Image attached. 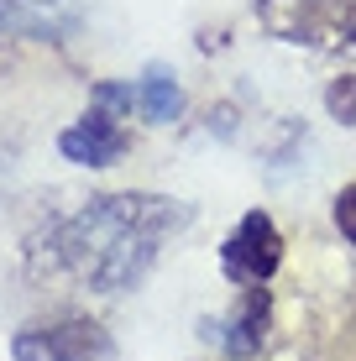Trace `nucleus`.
I'll return each mask as SVG.
<instances>
[{
    "label": "nucleus",
    "mask_w": 356,
    "mask_h": 361,
    "mask_svg": "<svg viewBox=\"0 0 356 361\" xmlns=\"http://www.w3.org/2000/svg\"><path fill=\"white\" fill-rule=\"evenodd\" d=\"M58 0H0V21H27V11H47Z\"/></svg>",
    "instance_id": "11"
},
{
    "label": "nucleus",
    "mask_w": 356,
    "mask_h": 361,
    "mask_svg": "<svg viewBox=\"0 0 356 361\" xmlns=\"http://www.w3.org/2000/svg\"><path fill=\"white\" fill-rule=\"evenodd\" d=\"M137 105L147 110L152 126H168V121H178V110H183V90L173 84L168 68H147V79L137 84Z\"/></svg>",
    "instance_id": "7"
},
{
    "label": "nucleus",
    "mask_w": 356,
    "mask_h": 361,
    "mask_svg": "<svg viewBox=\"0 0 356 361\" xmlns=\"http://www.w3.org/2000/svg\"><path fill=\"white\" fill-rule=\"evenodd\" d=\"M189 226V204L163 194H105L90 199L79 215L58 220L37 241L32 262L53 267L63 278L84 283L94 293H121L142 283V272L157 262L163 241Z\"/></svg>",
    "instance_id": "1"
},
{
    "label": "nucleus",
    "mask_w": 356,
    "mask_h": 361,
    "mask_svg": "<svg viewBox=\"0 0 356 361\" xmlns=\"http://www.w3.org/2000/svg\"><path fill=\"white\" fill-rule=\"evenodd\" d=\"M16 361H116V341L94 325V319H53V325H32L11 341Z\"/></svg>",
    "instance_id": "3"
},
{
    "label": "nucleus",
    "mask_w": 356,
    "mask_h": 361,
    "mask_svg": "<svg viewBox=\"0 0 356 361\" xmlns=\"http://www.w3.org/2000/svg\"><path fill=\"white\" fill-rule=\"evenodd\" d=\"M257 21L267 37L314 53L356 47V0H257Z\"/></svg>",
    "instance_id": "2"
},
{
    "label": "nucleus",
    "mask_w": 356,
    "mask_h": 361,
    "mask_svg": "<svg viewBox=\"0 0 356 361\" xmlns=\"http://www.w3.org/2000/svg\"><path fill=\"white\" fill-rule=\"evenodd\" d=\"M267 319H273L267 288H262V283H252V288L241 293L236 314H231V319H215V325H204V341H220V345H226V356L247 361V356L262 351V341H267Z\"/></svg>",
    "instance_id": "6"
},
{
    "label": "nucleus",
    "mask_w": 356,
    "mask_h": 361,
    "mask_svg": "<svg viewBox=\"0 0 356 361\" xmlns=\"http://www.w3.org/2000/svg\"><path fill=\"white\" fill-rule=\"evenodd\" d=\"M336 226H340V235L356 246V183L336 194Z\"/></svg>",
    "instance_id": "10"
},
{
    "label": "nucleus",
    "mask_w": 356,
    "mask_h": 361,
    "mask_svg": "<svg viewBox=\"0 0 356 361\" xmlns=\"http://www.w3.org/2000/svg\"><path fill=\"white\" fill-rule=\"evenodd\" d=\"M126 147H131L126 126H121L116 110H105V105H90L79 126H68L58 136V152H63L68 163H79V168H110V163H121Z\"/></svg>",
    "instance_id": "5"
},
{
    "label": "nucleus",
    "mask_w": 356,
    "mask_h": 361,
    "mask_svg": "<svg viewBox=\"0 0 356 361\" xmlns=\"http://www.w3.org/2000/svg\"><path fill=\"white\" fill-rule=\"evenodd\" d=\"M283 262V235H278L273 215H262V209H252V215H241V226L226 235V246H220V267H226L231 283H241V288H252V283H267Z\"/></svg>",
    "instance_id": "4"
},
{
    "label": "nucleus",
    "mask_w": 356,
    "mask_h": 361,
    "mask_svg": "<svg viewBox=\"0 0 356 361\" xmlns=\"http://www.w3.org/2000/svg\"><path fill=\"white\" fill-rule=\"evenodd\" d=\"M90 105H105V110H116V116H126V110L137 105V90H131V84H100Z\"/></svg>",
    "instance_id": "9"
},
{
    "label": "nucleus",
    "mask_w": 356,
    "mask_h": 361,
    "mask_svg": "<svg viewBox=\"0 0 356 361\" xmlns=\"http://www.w3.org/2000/svg\"><path fill=\"white\" fill-rule=\"evenodd\" d=\"M325 110L340 121V126H356V73H340L325 90Z\"/></svg>",
    "instance_id": "8"
}]
</instances>
